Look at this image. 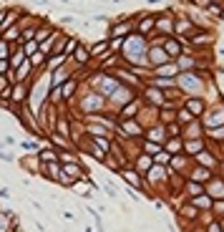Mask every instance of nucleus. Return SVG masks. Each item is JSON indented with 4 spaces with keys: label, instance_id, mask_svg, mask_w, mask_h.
<instances>
[{
    "label": "nucleus",
    "instance_id": "1",
    "mask_svg": "<svg viewBox=\"0 0 224 232\" xmlns=\"http://www.w3.org/2000/svg\"><path fill=\"white\" fill-rule=\"evenodd\" d=\"M189 109H191L194 114H199V111H201V103H199V101H189Z\"/></svg>",
    "mask_w": 224,
    "mask_h": 232
},
{
    "label": "nucleus",
    "instance_id": "3",
    "mask_svg": "<svg viewBox=\"0 0 224 232\" xmlns=\"http://www.w3.org/2000/svg\"><path fill=\"white\" fill-rule=\"evenodd\" d=\"M5 53H8V46H5V43H0V56H5Z\"/></svg>",
    "mask_w": 224,
    "mask_h": 232
},
{
    "label": "nucleus",
    "instance_id": "2",
    "mask_svg": "<svg viewBox=\"0 0 224 232\" xmlns=\"http://www.w3.org/2000/svg\"><path fill=\"white\" fill-rule=\"evenodd\" d=\"M212 194H224V184H214L212 187Z\"/></svg>",
    "mask_w": 224,
    "mask_h": 232
}]
</instances>
